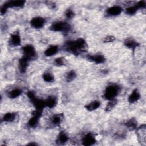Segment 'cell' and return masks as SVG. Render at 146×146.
<instances>
[{
    "label": "cell",
    "instance_id": "e0dca14e",
    "mask_svg": "<svg viewBox=\"0 0 146 146\" xmlns=\"http://www.w3.org/2000/svg\"><path fill=\"white\" fill-rule=\"evenodd\" d=\"M68 137L64 132H60L56 139V143L59 144H62L67 141Z\"/></svg>",
    "mask_w": 146,
    "mask_h": 146
},
{
    "label": "cell",
    "instance_id": "4316f807",
    "mask_svg": "<svg viewBox=\"0 0 146 146\" xmlns=\"http://www.w3.org/2000/svg\"><path fill=\"white\" fill-rule=\"evenodd\" d=\"M66 63V60L65 59L62 58V57H60V58H56L55 60H54V64L56 66L58 67H60L62 66L63 65H64Z\"/></svg>",
    "mask_w": 146,
    "mask_h": 146
},
{
    "label": "cell",
    "instance_id": "1f68e13d",
    "mask_svg": "<svg viewBox=\"0 0 146 146\" xmlns=\"http://www.w3.org/2000/svg\"><path fill=\"white\" fill-rule=\"evenodd\" d=\"M115 40V38L113 36H107V37H106L104 39V42H113Z\"/></svg>",
    "mask_w": 146,
    "mask_h": 146
},
{
    "label": "cell",
    "instance_id": "277c9868",
    "mask_svg": "<svg viewBox=\"0 0 146 146\" xmlns=\"http://www.w3.org/2000/svg\"><path fill=\"white\" fill-rule=\"evenodd\" d=\"M70 28V25L68 23L62 21L54 22L50 27L51 30L54 31H66L69 30Z\"/></svg>",
    "mask_w": 146,
    "mask_h": 146
},
{
    "label": "cell",
    "instance_id": "4fadbf2b",
    "mask_svg": "<svg viewBox=\"0 0 146 146\" xmlns=\"http://www.w3.org/2000/svg\"><path fill=\"white\" fill-rule=\"evenodd\" d=\"M140 98V95L137 90H135L132 91L131 95L128 97V102L131 103H134L136 102Z\"/></svg>",
    "mask_w": 146,
    "mask_h": 146
},
{
    "label": "cell",
    "instance_id": "4dcf8cb0",
    "mask_svg": "<svg viewBox=\"0 0 146 146\" xmlns=\"http://www.w3.org/2000/svg\"><path fill=\"white\" fill-rule=\"evenodd\" d=\"M66 15L68 18H71L74 17V13L71 10L68 9L66 12Z\"/></svg>",
    "mask_w": 146,
    "mask_h": 146
},
{
    "label": "cell",
    "instance_id": "44dd1931",
    "mask_svg": "<svg viewBox=\"0 0 146 146\" xmlns=\"http://www.w3.org/2000/svg\"><path fill=\"white\" fill-rule=\"evenodd\" d=\"M16 117V114L15 113L9 112L6 113L3 117V120L6 122H11L13 121Z\"/></svg>",
    "mask_w": 146,
    "mask_h": 146
},
{
    "label": "cell",
    "instance_id": "2e32d148",
    "mask_svg": "<svg viewBox=\"0 0 146 146\" xmlns=\"http://www.w3.org/2000/svg\"><path fill=\"white\" fill-rule=\"evenodd\" d=\"M58 51V47L57 46H52L46 50L44 51V55L47 56H51L57 53Z\"/></svg>",
    "mask_w": 146,
    "mask_h": 146
},
{
    "label": "cell",
    "instance_id": "7c38bea8",
    "mask_svg": "<svg viewBox=\"0 0 146 146\" xmlns=\"http://www.w3.org/2000/svg\"><path fill=\"white\" fill-rule=\"evenodd\" d=\"M10 43L14 46H17L21 44V38L18 33H13L11 35Z\"/></svg>",
    "mask_w": 146,
    "mask_h": 146
},
{
    "label": "cell",
    "instance_id": "9a60e30c",
    "mask_svg": "<svg viewBox=\"0 0 146 146\" xmlns=\"http://www.w3.org/2000/svg\"><path fill=\"white\" fill-rule=\"evenodd\" d=\"M25 1H11L5 3L6 6L9 7H22L25 4Z\"/></svg>",
    "mask_w": 146,
    "mask_h": 146
},
{
    "label": "cell",
    "instance_id": "ffe728a7",
    "mask_svg": "<svg viewBox=\"0 0 146 146\" xmlns=\"http://www.w3.org/2000/svg\"><path fill=\"white\" fill-rule=\"evenodd\" d=\"M125 125L129 130H134L137 127V121L135 119H131L126 122Z\"/></svg>",
    "mask_w": 146,
    "mask_h": 146
},
{
    "label": "cell",
    "instance_id": "5bb4252c",
    "mask_svg": "<svg viewBox=\"0 0 146 146\" xmlns=\"http://www.w3.org/2000/svg\"><path fill=\"white\" fill-rule=\"evenodd\" d=\"M124 44L128 48L132 50H135L139 45V43L132 38H128L124 42Z\"/></svg>",
    "mask_w": 146,
    "mask_h": 146
},
{
    "label": "cell",
    "instance_id": "cb8c5ba5",
    "mask_svg": "<svg viewBox=\"0 0 146 146\" xmlns=\"http://www.w3.org/2000/svg\"><path fill=\"white\" fill-rule=\"evenodd\" d=\"M43 79L45 82H53L54 80V78L52 74L50 72H46L43 75Z\"/></svg>",
    "mask_w": 146,
    "mask_h": 146
},
{
    "label": "cell",
    "instance_id": "30bf717a",
    "mask_svg": "<svg viewBox=\"0 0 146 146\" xmlns=\"http://www.w3.org/2000/svg\"><path fill=\"white\" fill-rule=\"evenodd\" d=\"M122 11V8L119 6H114L108 8L107 10V13L110 15H117L120 14Z\"/></svg>",
    "mask_w": 146,
    "mask_h": 146
},
{
    "label": "cell",
    "instance_id": "d6986e66",
    "mask_svg": "<svg viewBox=\"0 0 146 146\" xmlns=\"http://www.w3.org/2000/svg\"><path fill=\"white\" fill-rule=\"evenodd\" d=\"M46 106L49 108H53L56 104V99L54 96H49L45 100Z\"/></svg>",
    "mask_w": 146,
    "mask_h": 146
},
{
    "label": "cell",
    "instance_id": "d4e9b609",
    "mask_svg": "<svg viewBox=\"0 0 146 146\" xmlns=\"http://www.w3.org/2000/svg\"><path fill=\"white\" fill-rule=\"evenodd\" d=\"M116 103H117V100H116L115 99L110 100L105 108V111L107 112L111 111L115 107Z\"/></svg>",
    "mask_w": 146,
    "mask_h": 146
},
{
    "label": "cell",
    "instance_id": "7402d4cb",
    "mask_svg": "<svg viewBox=\"0 0 146 146\" xmlns=\"http://www.w3.org/2000/svg\"><path fill=\"white\" fill-rule=\"evenodd\" d=\"M39 119V117L35 115H33V116L29 120L28 122V125L32 128L35 127L38 124Z\"/></svg>",
    "mask_w": 146,
    "mask_h": 146
},
{
    "label": "cell",
    "instance_id": "ba28073f",
    "mask_svg": "<svg viewBox=\"0 0 146 146\" xmlns=\"http://www.w3.org/2000/svg\"><path fill=\"white\" fill-rule=\"evenodd\" d=\"M82 142L84 145H91L96 142V139L92 133H89L83 137Z\"/></svg>",
    "mask_w": 146,
    "mask_h": 146
},
{
    "label": "cell",
    "instance_id": "7a4b0ae2",
    "mask_svg": "<svg viewBox=\"0 0 146 146\" xmlns=\"http://www.w3.org/2000/svg\"><path fill=\"white\" fill-rule=\"evenodd\" d=\"M119 91V87L116 84H111L106 87L103 97L108 100L115 99Z\"/></svg>",
    "mask_w": 146,
    "mask_h": 146
},
{
    "label": "cell",
    "instance_id": "5b68a950",
    "mask_svg": "<svg viewBox=\"0 0 146 146\" xmlns=\"http://www.w3.org/2000/svg\"><path fill=\"white\" fill-rule=\"evenodd\" d=\"M23 56L28 58L30 60L35 58L36 56V51L34 47L31 45H26L23 47Z\"/></svg>",
    "mask_w": 146,
    "mask_h": 146
},
{
    "label": "cell",
    "instance_id": "3957f363",
    "mask_svg": "<svg viewBox=\"0 0 146 146\" xmlns=\"http://www.w3.org/2000/svg\"><path fill=\"white\" fill-rule=\"evenodd\" d=\"M27 96L29 98V99L31 100V102L33 103V105L35 107L36 110H39L42 111L43 110L44 107L46 106L45 100H43L42 99L36 98L34 93L31 91H29L28 92Z\"/></svg>",
    "mask_w": 146,
    "mask_h": 146
},
{
    "label": "cell",
    "instance_id": "603a6c76",
    "mask_svg": "<svg viewBox=\"0 0 146 146\" xmlns=\"http://www.w3.org/2000/svg\"><path fill=\"white\" fill-rule=\"evenodd\" d=\"M63 119V115L62 114H56L52 117V122L54 124H59Z\"/></svg>",
    "mask_w": 146,
    "mask_h": 146
},
{
    "label": "cell",
    "instance_id": "f546056e",
    "mask_svg": "<svg viewBox=\"0 0 146 146\" xmlns=\"http://www.w3.org/2000/svg\"><path fill=\"white\" fill-rule=\"evenodd\" d=\"M137 9H139V8H144L145 7V1H139L137 4L135 6Z\"/></svg>",
    "mask_w": 146,
    "mask_h": 146
},
{
    "label": "cell",
    "instance_id": "8fae6325",
    "mask_svg": "<svg viewBox=\"0 0 146 146\" xmlns=\"http://www.w3.org/2000/svg\"><path fill=\"white\" fill-rule=\"evenodd\" d=\"M88 58L91 61L98 64L102 63L105 62V58L104 57L103 55L100 54L90 55L88 56Z\"/></svg>",
    "mask_w": 146,
    "mask_h": 146
},
{
    "label": "cell",
    "instance_id": "f1b7e54d",
    "mask_svg": "<svg viewBox=\"0 0 146 146\" xmlns=\"http://www.w3.org/2000/svg\"><path fill=\"white\" fill-rule=\"evenodd\" d=\"M137 9L136 6H131L126 9V13L129 15H132L136 12Z\"/></svg>",
    "mask_w": 146,
    "mask_h": 146
},
{
    "label": "cell",
    "instance_id": "83f0119b",
    "mask_svg": "<svg viewBox=\"0 0 146 146\" xmlns=\"http://www.w3.org/2000/svg\"><path fill=\"white\" fill-rule=\"evenodd\" d=\"M76 77V74L74 72V71H69L67 75H66V80L67 82H71L72 80H73Z\"/></svg>",
    "mask_w": 146,
    "mask_h": 146
},
{
    "label": "cell",
    "instance_id": "ac0fdd59",
    "mask_svg": "<svg viewBox=\"0 0 146 146\" xmlns=\"http://www.w3.org/2000/svg\"><path fill=\"white\" fill-rule=\"evenodd\" d=\"M100 102H98V101L95 100V101H94V102L87 104L85 106V108L87 110L90 111H92L95 110L97 108H98L100 106Z\"/></svg>",
    "mask_w": 146,
    "mask_h": 146
},
{
    "label": "cell",
    "instance_id": "8992f818",
    "mask_svg": "<svg viewBox=\"0 0 146 146\" xmlns=\"http://www.w3.org/2000/svg\"><path fill=\"white\" fill-rule=\"evenodd\" d=\"M146 127L145 125H142L137 129V136L139 141L143 145H146Z\"/></svg>",
    "mask_w": 146,
    "mask_h": 146
},
{
    "label": "cell",
    "instance_id": "52a82bcc",
    "mask_svg": "<svg viewBox=\"0 0 146 146\" xmlns=\"http://www.w3.org/2000/svg\"><path fill=\"white\" fill-rule=\"evenodd\" d=\"M44 22L45 21L43 18L40 17H36L33 18L31 20L30 24L35 29H39L42 28L44 26Z\"/></svg>",
    "mask_w": 146,
    "mask_h": 146
},
{
    "label": "cell",
    "instance_id": "6da1fadb",
    "mask_svg": "<svg viewBox=\"0 0 146 146\" xmlns=\"http://www.w3.org/2000/svg\"><path fill=\"white\" fill-rule=\"evenodd\" d=\"M86 48L87 44L85 40L82 38L76 40L68 41L66 44V50L75 55H78L80 52L85 51Z\"/></svg>",
    "mask_w": 146,
    "mask_h": 146
},
{
    "label": "cell",
    "instance_id": "484cf974",
    "mask_svg": "<svg viewBox=\"0 0 146 146\" xmlns=\"http://www.w3.org/2000/svg\"><path fill=\"white\" fill-rule=\"evenodd\" d=\"M21 94H22V90L20 89H18V88H17V89H14V90H13L12 91H11L9 94V96L10 98L13 99V98H15L19 96Z\"/></svg>",
    "mask_w": 146,
    "mask_h": 146
},
{
    "label": "cell",
    "instance_id": "9c48e42d",
    "mask_svg": "<svg viewBox=\"0 0 146 146\" xmlns=\"http://www.w3.org/2000/svg\"><path fill=\"white\" fill-rule=\"evenodd\" d=\"M29 60L30 59L26 57L25 56H23L22 58L19 59V70L22 73H24L26 71Z\"/></svg>",
    "mask_w": 146,
    "mask_h": 146
},
{
    "label": "cell",
    "instance_id": "d6a6232c",
    "mask_svg": "<svg viewBox=\"0 0 146 146\" xmlns=\"http://www.w3.org/2000/svg\"><path fill=\"white\" fill-rule=\"evenodd\" d=\"M28 145H36V144H34V143H30V144H28Z\"/></svg>",
    "mask_w": 146,
    "mask_h": 146
}]
</instances>
